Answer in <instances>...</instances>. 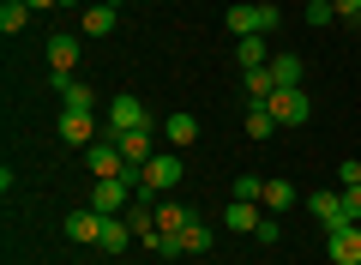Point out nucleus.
<instances>
[{
  "label": "nucleus",
  "instance_id": "nucleus-1",
  "mask_svg": "<svg viewBox=\"0 0 361 265\" xmlns=\"http://www.w3.org/2000/svg\"><path fill=\"white\" fill-rule=\"evenodd\" d=\"M277 6H271V0H259V6H229V13H223V25H229V37L241 42V37H265V30H277Z\"/></svg>",
  "mask_w": 361,
  "mask_h": 265
},
{
  "label": "nucleus",
  "instance_id": "nucleus-2",
  "mask_svg": "<svg viewBox=\"0 0 361 265\" xmlns=\"http://www.w3.org/2000/svg\"><path fill=\"white\" fill-rule=\"evenodd\" d=\"M169 187H180V151H157L151 163L139 169V193L145 199H157V193H169Z\"/></svg>",
  "mask_w": 361,
  "mask_h": 265
},
{
  "label": "nucleus",
  "instance_id": "nucleus-3",
  "mask_svg": "<svg viewBox=\"0 0 361 265\" xmlns=\"http://www.w3.org/2000/svg\"><path fill=\"white\" fill-rule=\"evenodd\" d=\"M265 109L277 114V126H307L313 102H307V90H301V85H277V90H271V102H265Z\"/></svg>",
  "mask_w": 361,
  "mask_h": 265
},
{
  "label": "nucleus",
  "instance_id": "nucleus-4",
  "mask_svg": "<svg viewBox=\"0 0 361 265\" xmlns=\"http://www.w3.org/2000/svg\"><path fill=\"white\" fill-rule=\"evenodd\" d=\"M139 126H151V114H145V102L133 97V90L109 97V139H115V133H139Z\"/></svg>",
  "mask_w": 361,
  "mask_h": 265
},
{
  "label": "nucleus",
  "instance_id": "nucleus-5",
  "mask_svg": "<svg viewBox=\"0 0 361 265\" xmlns=\"http://www.w3.org/2000/svg\"><path fill=\"white\" fill-rule=\"evenodd\" d=\"M307 211H313V223H319L325 235L349 223V211H343V187H319V193H313V199H307Z\"/></svg>",
  "mask_w": 361,
  "mask_h": 265
},
{
  "label": "nucleus",
  "instance_id": "nucleus-6",
  "mask_svg": "<svg viewBox=\"0 0 361 265\" xmlns=\"http://www.w3.org/2000/svg\"><path fill=\"white\" fill-rule=\"evenodd\" d=\"M133 205V187L121 175H109V181H97V187H90V211H103V217H121Z\"/></svg>",
  "mask_w": 361,
  "mask_h": 265
},
{
  "label": "nucleus",
  "instance_id": "nucleus-7",
  "mask_svg": "<svg viewBox=\"0 0 361 265\" xmlns=\"http://www.w3.org/2000/svg\"><path fill=\"white\" fill-rule=\"evenodd\" d=\"M325 253H331V265H361V223H343L325 235Z\"/></svg>",
  "mask_w": 361,
  "mask_h": 265
},
{
  "label": "nucleus",
  "instance_id": "nucleus-8",
  "mask_svg": "<svg viewBox=\"0 0 361 265\" xmlns=\"http://www.w3.org/2000/svg\"><path fill=\"white\" fill-rule=\"evenodd\" d=\"M85 163H90V175H97V181L127 175V157H121V145H115V139H97V145L85 151Z\"/></svg>",
  "mask_w": 361,
  "mask_h": 265
},
{
  "label": "nucleus",
  "instance_id": "nucleus-9",
  "mask_svg": "<svg viewBox=\"0 0 361 265\" xmlns=\"http://www.w3.org/2000/svg\"><path fill=\"white\" fill-rule=\"evenodd\" d=\"M54 90H61V109L66 114H90V109H97V90L78 85L73 73H54Z\"/></svg>",
  "mask_w": 361,
  "mask_h": 265
},
{
  "label": "nucleus",
  "instance_id": "nucleus-10",
  "mask_svg": "<svg viewBox=\"0 0 361 265\" xmlns=\"http://www.w3.org/2000/svg\"><path fill=\"white\" fill-rule=\"evenodd\" d=\"M103 223H109V217L103 211H90V205H85V211H73V217H66V241H85V247H97V241H103Z\"/></svg>",
  "mask_w": 361,
  "mask_h": 265
},
{
  "label": "nucleus",
  "instance_id": "nucleus-11",
  "mask_svg": "<svg viewBox=\"0 0 361 265\" xmlns=\"http://www.w3.org/2000/svg\"><path fill=\"white\" fill-rule=\"evenodd\" d=\"M151 133H157V126H139V133H115V145H121V157H127L133 169H145V163H151V157H157V145H151Z\"/></svg>",
  "mask_w": 361,
  "mask_h": 265
},
{
  "label": "nucleus",
  "instance_id": "nucleus-12",
  "mask_svg": "<svg viewBox=\"0 0 361 265\" xmlns=\"http://www.w3.org/2000/svg\"><path fill=\"white\" fill-rule=\"evenodd\" d=\"M61 139L78 145V151H90V145H97V121H90V114H66V109H61Z\"/></svg>",
  "mask_w": 361,
  "mask_h": 265
},
{
  "label": "nucleus",
  "instance_id": "nucleus-13",
  "mask_svg": "<svg viewBox=\"0 0 361 265\" xmlns=\"http://www.w3.org/2000/svg\"><path fill=\"white\" fill-rule=\"evenodd\" d=\"M115 18H121V6H109V0H97V6H85V18H78V30H85V37H109V30H115Z\"/></svg>",
  "mask_w": 361,
  "mask_h": 265
},
{
  "label": "nucleus",
  "instance_id": "nucleus-14",
  "mask_svg": "<svg viewBox=\"0 0 361 265\" xmlns=\"http://www.w3.org/2000/svg\"><path fill=\"white\" fill-rule=\"evenodd\" d=\"M223 223H229L235 235H253V229L265 223V211H259V205H247V199H229V211H223Z\"/></svg>",
  "mask_w": 361,
  "mask_h": 265
},
{
  "label": "nucleus",
  "instance_id": "nucleus-15",
  "mask_svg": "<svg viewBox=\"0 0 361 265\" xmlns=\"http://www.w3.org/2000/svg\"><path fill=\"white\" fill-rule=\"evenodd\" d=\"M163 139L175 145V151H187V145L199 139V121H193L187 109H180V114H169V121H163Z\"/></svg>",
  "mask_w": 361,
  "mask_h": 265
},
{
  "label": "nucleus",
  "instance_id": "nucleus-16",
  "mask_svg": "<svg viewBox=\"0 0 361 265\" xmlns=\"http://www.w3.org/2000/svg\"><path fill=\"white\" fill-rule=\"evenodd\" d=\"M127 241H133V223H127V217H109V223H103V241H97V247L115 259V253H127Z\"/></svg>",
  "mask_w": 361,
  "mask_h": 265
},
{
  "label": "nucleus",
  "instance_id": "nucleus-17",
  "mask_svg": "<svg viewBox=\"0 0 361 265\" xmlns=\"http://www.w3.org/2000/svg\"><path fill=\"white\" fill-rule=\"evenodd\" d=\"M235 61H241V73H253V66H271L265 37H241V42H235Z\"/></svg>",
  "mask_w": 361,
  "mask_h": 265
},
{
  "label": "nucleus",
  "instance_id": "nucleus-18",
  "mask_svg": "<svg viewBox=\"0 0 361 265\" xmlns=\"http://www.w3.org/2000/svg\"><path fill=\"white\" fill-rule=\"evenodd\" d=\"M49 66L54 73H73L78 66V37H49Z\"/></svg>",
  "mask_w": 361,
  "mask_h": 265
},
{
  "label": "nucleus",
  "instance_id": "nucleus-19",
  "mask_svg": "<svg viewBox=\"0 0 361 265\" xmlns=\"http://www.w3.org/2000/svg\"><path fill=\"white\" fill-rule=\"evenodd\" d=\"M30 25V6L25 0H0V37H18Z\"/></svg>",
  "mask_w": 361,
  "mask_h": 265
},
{
  "label": "nucleus",
  "instance_id": "nucleus-20",
  "mask_svg": "<svg viewBox=\"0 0 361 265\" xmlns=\"http://www.w3.org/2000/svg\"><path fill=\"white\" fill-rule=\"evenodd\" d=\"M247 133H253V139H271V133H283V126H277V114H271L265 102H247Z\"/></svg>",
  "mask_w": 361,
  "mask_h": 265
},
{
  "label": "nucleus",
  "instance_id": "nucleus-21",
  "mask_svg": "<svg viewBox=\"0 0 361 265\" xmlns=\"http://www.w3.org/2000/svg\"><path fill=\"white\" fill-rule=\"evenodd\" d=\"M259 205H265L271 217H277V211H289V205H295V187H289V181H265V193H259Z\"/></svg>",
  "mask_w": 361,
  "mask_h": 265
},
{
  "label": "nucleus",
  "instance_id": "nucleus-22",
  "mask_svg": "<svg viewBox=\"0 0 361 265\" xmlns=\"http://www.w3.org/2000/svg\"><path fill=\"white\" fill-rule=\"evenodd\" d=\"M187 205H175V199H157V229H169V235H180V229H187Z\"/></svg>",
  "mask_w": 361,
  "mask_h": 265
},
{
  "label": "nucleus",
  "instance_id": "nucleus-23",
  "mask_svg": "<svg viewBox=\"0 0 361 265\" xmlns=\"http://www.w3.org/2000/svg\"><path fill=\"white\" fill-rule=\"evenodd\" d=\"M271 90H277L271 66H253V73H247V102H271Z\"/></svg>",
  "mask_w": 361,
  "mask_h": 265
},
{
  "label": "nucleus",
  "instance_id": "nucleus-24",
  "mask_svg": "<svg viewBox=\"0 0 361 265\" xmlns=\"http://www.w3.org/2000/svg\"><path fill=\"white\" fill-rule=\"evenodd\" d=\"M271 78L277 85H301V54H271Z\"/></svg>",
  "mask_w": 361,
  "mask_h": 265
},
{
  "label": "nucleus",
  "instance_id": "nucleus-25",
  "mask_svg": "<svg viewBox=\"0 0 361 265\" xmlns=\"http://www.w3.org/2000/svg\"><path fill=\"white\" fill-rule=\"evenodd\" d=\"M180 247H187V253H205V247H211V229H205V217H187V229H180Z\"/></svg>",
  "mask_w": 361,
  "mask_h": 265
},
{
  "label": "nucleus",
  "instance_id": "nucleus-26",
  "mask_svg": "<svg viewBox=\"0 0 361 265\" xmlns=\"http://www.w3.org/2000/svg\"><path fill=\"white\" fill-rule=\"evenodd\" d=\"M259 193H265V175H235L229 199H247V205H259Z\"/></svg>",
  "mask_w": 361,
  "mask_h": 265
},
{
  "label": "nucleus",
  "instance_id": "nucleus-27",
  "mask_svg": "<svg viewBox=\"0 0 361 265\" xmlns=\"http://www.w3.org/2000/svg\"><path fill=\"white\" fill-rule=\"evenodd\" d=\"M343 211L349 223H361V181H343Z\"/></svg>",
  "mask_w": 361,
  "mask_h": 265
},
{
  "label": "nucleus",
  "instance_id": "nucleus-28",
  "mask_svg": "<svg viewBox=\"0 0 361 265\" xmlns=\"http://www.w3.org/2000/svg\"><path fill=\"white\" fill-rule=\"evenodd\" d=\"M331 18H337L331 0H307V25H331Z\"/></svg>",
  "mask_w": 361,
  "mask_h": 265
},
{
  "label": "nucleus",
  "instance_id": "nucleus-29",
  "mask_svg": "<svg viewBox=\"0 0 361 265\" xmlns=\"http://www.w3.org/2000/svg\"><path fill=\"white\" fill-rule=\"evenodd\" d=\"M253 241H265V247H271V241H283V223H277V217H271V211H265V223H259V229H253Z\"/></svg>",
  "mask_w": 361,
  "mask_h": 265
},
{
  "label": "nucleus",
  "instance_id": "nucleus-30",
  "mask_svg": "<svg viewBox=\"0 0 361 265\" xmlns=\"http://www.w3.org/2000/svg\"><path fill=\"white\" fill-rule=\"evenodd\" d=\"M337 18H349V25H361V0H331Z\"/></svg>",
  "mask_w": 361,
  "mask_h": 265
},
{
  "label": "nucleus",
  "instance_id": "nucleus-31",
  "mask_svg": "<svg viewBox=\"0 0 361 265\" xmlns=\"http://www.w3.org/2000/svg\"><path fill=\"white\" fill-rule=\"evenodd\" d=\"M337 181H361V157H343V169H337Z\"/></svg>",
  "mask_w": 361,
  "mask_h": 265
},
{
  "label": "nucleus",
  "instance_id": "nucleus-32",
  "mask_svg": "<svg viewBox=\"0 0 361 265\" xmlns=\"http://www.w3.org/2000/svg\"><path fill=\"white\" fill-rule=\"evenodd\" d=\"M25 6L30 13H49V6H61V0H25Z\"/></svg>",
  "mask_w": 361,
  "mask_h": 265
},
{
  "label": "nucleus",
  "instance_id": "nucleus-33",
  "mask_svg": "<svg viewBox=\"0 0 361 265\" xmlns=\"http://www.w3.org/2000/svg\"><path fill=\"white\" fill-rule=\"evenodd\" d=\"M109 6H127V0H109Z\"/></svg>",
  "mask_w": 361,
  "mask_h": 265
}]
</instances>
